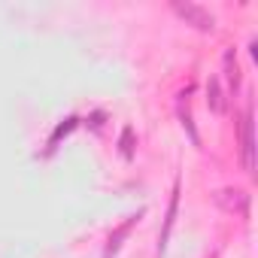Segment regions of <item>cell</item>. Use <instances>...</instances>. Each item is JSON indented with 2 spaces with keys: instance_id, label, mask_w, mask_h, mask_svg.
<instances>
[{
  "instance_id": "6da1fadb",
  "label": "cell",
  "mask_w": 258,
  "mask_h": 258,
  "mask_svg": "<svg viewBox=\"0 0 258 258\" xmlns=\"http://www.w3.org/2000/svg\"><path fill=\"white\" fill-rule=\"evenodd\" d=\"M173 13L179 16V19H185L188 25H195V28H201V31H213V25H216V19L204 10V7H198V4H182V0H176L173 4Z\"/></svg>"
},
{
  "instance_id": "7a4b0ae2",
  "label": "cell",
  "mask_w": 258,
  "mask_h": 258,
  "mask_svg": "<svg viewBox=\"0 0 258 258\" xmlns=\"http://www.w3.org/2000/svg\"><path fill=\"white\" fill-rule=\"evenodd\" d=\"M240 140H243V164L246 170L255 167V140H252V109L243 112V124H240Z\"/></svg>"
},
{
  "instance_id": "3957f363",
  "label": "cell",
  "mask_w": 258,
  "mask_h": 258,
  "mask_svg": "<svg viewBox=\"0 0 258 258\" xmlns=\"http://www.w3.org/2000/svg\"><path fill=\"white\" fill-rule=\"evenodd\" d=\"M225 73H228V88L237 91V85H240V70H237V58H234L231 49L225 52Z\"/></svg>"
},
{
  "instance_id": "277c9868",
  "label": "cell",
  "mask_w": 258,
  "mask_h": 258,
  "mask_svg": "<svg viewBox=\"0 0 258 258\" xmlns=\"http://www.w3.org/2000/svg\"><path fill=\"white\" fill-rule=\"evenodd\" d=\"M207 100H210V106H213L216 112H222V109H225V100H222L219 79H210V82H207Z\"/></svg>"
},
{
  "instance_id": "5b68a950",
  "label": "cell",
  "mask_w": 258,
  "mask_h": 258,
  "mask_svg": "<svg viewBox=\"0 0 258 258\" xmlns=\"http://www.w3.org/2000/svg\"><path fill=\"white\" fill-rule=\"evenodd\" d=\"M134 222H137V216H131V219H127V222H124V225H121V228L109 237V252H115V249H118V240H121L127 231H131V225H134Z\"/></svg>"
},
{
  "instance_id": "8992f818",
  "label": "cell",
  "mask_w": 258,
  "mask_h": 258,
  "mask_svg": "<svg viewBox=\"0 0 258 258\" xmlns=\"http://www.w3.org/2000/svg\"><path fill=\"white\" fill-rule=\"evenodd\" d=\"M121 152L131 155V131H124V137H121Z\"/></svg>"
}]
</instances>
